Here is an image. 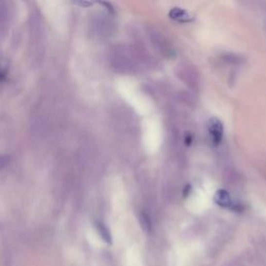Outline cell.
<instances>
[{
    "instance_id": "cell-6",
    "label": "cell",
    "mask_w": 266,
    "mask_h": 266,
    "mask_svg": "<svg viewBox=\"0 0 266 266\" xmlns=\"http://www.w3.org/2000/svg\"><path fill=\"white\" fill-rule=\"evenodd\" d=\"M9 163V157L4 155H0V169H3Z\"/></svg>"
},
{
    "instance_id": "cell-1",
    "label": "cell",
    "mask_w": 266,
    "mask_h": 266,
    "mask_svg": "<svg viewBox=\"0 0 266 266\" xmlns=\"http://www.w3.org/2000/svg\"><path fill=\"white\" fill-rule=\"evenodd\" d=\"M208 128L211 136L215 145H218L221 143L223 137V124L220 120L217 119H211L208 124Z\"/></svg>"
},
{
    "instance_id": "cell-5",
    "label": "cell",
    "mask_w": 266,
    "mask_h": 266,
    "mask_svg": "<svg viewBox=\"0 0 266 266\" xmlns=\"http://www.w3.org/2000/svg\"><path fill=\"white\" fill-rule=\"evenodd\" d=\"M7 75H9V69H7L6 66L0 65V82L5 81Z\"/></svg>"
},
{
    "instance_id": "cell-7",
    "label": "cell",
    "mask_w": 266,
    "mask_h": 266,
    "mask_svg": "<svg viewBox=\"0 0 266 266\" xmlns=\"http://www.w3.org/2000/svg\"><path fill=\"white\" fill-rule=\"evenodd\" d=\"M76 4H79V5H82V6L92 5V3H90V2H76Z\"/></svg>"
},
{
    "instance_id": "cell-2",
    "label": "cell",
    "mask_w": 266,
    "mask_h": 266,
    "mask_svg": "<svg viewBox=\"0 0 266 266\" xmlns=\"http://www.w3.org/2000/svg\"><path fill=\"white\" fill-rule=\"evenodd\" d=\"M215 202L225 208H234L229 193L226 190H218L215 195Z\"/></svg>"
},
{
    "instance_id": "cell-4",
    "label": "cell",
    "mask_w": 266,
    "mask_h": 266,
    "mask_svg": "<svg viewBox=\"0 0 266 266\" xmlns=\"http://www.w3.org/2000/svg\"><path fill=\"white\" fill-rule=\"evenodd\" d=\"M139 223H140V225H142L143 230L145 232H150L151 231V228H152L151 221H150V218L148 217V215L146 213L142 212L139 214Z\"/></svg>"
},
{
    "instance_id": "cell-3",
    "label": "cell",
    "mask_w": 266,
    "mask_h": 266,
    "mask_svg": "<svg viewBox=\"0 0 266 266\" xmlns=\"http://www.w3.org/2000/svg\"><path fill=\"white\" fill-rule=\"evenodd\" d=\"M96 228H97V231L99 233V235L101 236V238H102L106 242V244L112 245L113 244V237H112L111 231H109V229L107 228V227L103 223L97 222L96 223Z\"/></svg>"
}]
</instances>
